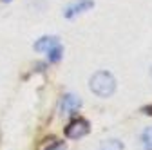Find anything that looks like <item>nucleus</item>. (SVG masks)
Instances as JSON below:
<instances>
[{"instance_id":"obj_1","label":"nucleus","mask_w":152,"mask_h":150,"mask_svg":"<svg viewBox=\"0 0 152 150\" xmlns=\"http://www.w3.org/2000/svg\"><path fill=\"white\" fill-rule=\"evenodd\" d=\"M89 87L98 98H109L116 90V80L109 71H98L91 76Z\"/></svg>"},{"instance_id":"obj_2","label":"nucleus","mask_w":152,"mask_h":150,"mask_svg":"<svg viewBox=\"0 0 152 150\" xmlns=\"http://www.w3.org/2000/svg\"><path fill=\"white\" fill-rule=\"evenodd\" d=\"M89 130H91V127H89V121L87 119L76 118V119H72L65 127V136L69 139H80V138H83V136L89 134Z\"/></svg>"},{"instance_id":"obj_3","label":"nucleus","mask_w":152,"mask_h":150,"mask_svg":"<svg viewBox=\"0 0 152 150\" xmlns=\"http://www.w3.org/2000/svg\"><path fill=\"white\" fill-rule=\"evenodd\" d=\"M80 107H82V100H80V96H74V94H65L60 103L62 114H74Z\"/></svg>"},{"instance_id":"obj_4","label":"nucleus","mask_w":152,"mask_h":150,"mask_svg":"<svg viewBox=\"0 0 152 150\" xmlns=\"http://www.w3.org/2000/svg\"><path fill=\"white\" fill-rule=\"evenodd\" d=\"M92 7H94V2H92V0H78V2H74V4H71L69 7H65L64 16H65V18H72V16L80 15V13H83V11H87V9H92Z\"/></svg>"},{"instance_id":"obj_5","label":"nucleus","mask_w":152,"mask_h":150,"mask_svg":"<svg viewBox=\"0 0 152 150\" xmlns=\"http://www.w3.org/2000/svg\"><path fill=\"white\" fill-rule=\"evenodd\" d=\"M56 44H60V40L56 38V36H42V38L34 44V51H38V52H47Z\"/></svg>"},{"instance_id":"obj_6","label":"nucleus","mask_w":152,"mask_h":150,"mask_svg":"<svg viewBox=\"0 0 152 150\" xmlns=\"http://www.w3.org/2000/svg\"><path fill=\"white\" fill-rule=\"evenodd\" d=\"M45 54H47V60H49V62L56 63V62H60L62 56H64V47H62L60 44H56V45H53Z\"/></svg>"},{"instance_id":"obj_7","label":"nucleus","mask_w":152,"mask_h":150,"mask_svg":"<svg viewBox=\"0 0 152 150\" xmlns=\"http://www.w3.org/2000/svg\"><path fill=\"white\" fill-rule=\"evenodd\" d=\"M140 143H141V150H152V125L141 132Z\"/></svg>"},{"instance_id":"obj_8","label":"nucleus","mask_w":152,"mask_h":150,"mask_svg":"<svg viewBox=\"0 0 152 150\" xmlns=\"http://www.w3.org/2000/svg\"><path fill=\"white\" fill-rule=\"evenodd\" d=\"M125 145L120 141V139H107V141H102L98 150H123Z\"/></svg>"},{"instance_id":"obj_9","label":"nucleus","mask_w":152,"mask_h":150,"mask_svg":"<svg viewBox=\"0 0 152 150\" xmlns=\"http://www.w3.org/2000/svg\"><path fill=\"white\" fill-rule=\"evenodd\" d=\"M51 143H49V148H45V150H65V145L64 143H60V141H56V139H49Z\"/></svg>"},{"instance_id":"obj_10","label":"nucleus","mask_w":152,"mask_h":150,"mask_svg":"<svg viewBox=\"0 0 152 150\" xmlns=\"http://www.w3.org/2000/svg\"><path fill=\"white\" fill-rule=\"evenodd\" d=\"M143 112L145 114H152V107H143Z\"/></svg>"},{"instance_id":"obj_11","label":"nucleus","mask_w":152,"mask_h":150,"mask_svg":"<svg viewBox=\"0 0 152 150\" xmlns=\"http://www.w3.org/2000/svg\"><path fill=\"white\" fill-rule=\"evenodd\" d=\"M2 2H11V0H2Z\"/></svg>"},{"instance_id":"obj_12","label":"nucleus","mask_w":152,"mask_h":150,"mask_svg":"<svg viewBox=\"0 0 152 150\" xmlns=\"http://www.w3.org/2000/svg\"><path fill=\"white\" fill-rule=\"evenodd\" d=\"M150 76H152V69H150Z\"/></svg>"}]
</instances>
